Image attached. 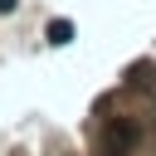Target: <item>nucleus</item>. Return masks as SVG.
I'll return each instance as SVG.
<instances>
[{
	"instance_id": "f257e3e1",
	"label": "nucleus",
	"mask_w": 156,
	"mask_h": 156,
	"mask_svg": "<svg viewBox=\"0 0 156 156\" xmlns=\"http://www.w3.org/2000/svg\"><path fill=\"white\" fill-rule=\"evenodd\" d=\"M136 141H141L136 117H107L102 122V151L107 156H127V151H136Z\"/></svg>"
},
{
	"instance_id": "f03ea898",
	"label": "nucleus",
	"mask_w": 156,
	"mask_h": 156,
	"mask_svg": "<svg viewBox=\"0 0 156 156\" xmlns=\"http://www.w3.org/2000/svg\"><path fill=\"white\" fill-rule=\"evenodd\" d=\"M44 39H49V44H68V39H73V20H49Z\"/></svg>"
},
{
	"instance_id": "7ed1b4c3",
	"label": "nucleus",
	"mask_w": 156,
	"mask_h": 156,
	"mask_svg": "<svg viewBox=\"0 0 156 156\" xmlns=\"http://www.w3.org/2000/svg\"><path fill=\"white\" fill-rule=\"evenodd\" d=\"M15 5H20V0H0V15H15Z\"/></svg>"
},
{
	"instance_id": "20e7f679",
	"label": "nucleus",
	"mask_w": 156,
	"mask_h": 156,
	"mask_svg": "<svg viewBox=\"0 0 156 156\" xmlns=\"http://www.w3.org/2000/svg\"><path fill=\"white\" fill-rule=\"evenodd\" d=\"M102 156H107V151H102Z\"/></svg>"
}]
</instances>
